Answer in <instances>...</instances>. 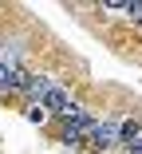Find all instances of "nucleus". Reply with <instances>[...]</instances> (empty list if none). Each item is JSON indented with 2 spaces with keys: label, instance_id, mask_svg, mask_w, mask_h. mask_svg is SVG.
I'll return each instance as SVG.
<instances>
[{
  "label": "nucleus",
  "instance_id": "4",
  "mask_svg": "<svg viewBox=\"0 0 142 154\" xmlns=\"http://www.w3.org/2000/svg\"><path fill=\"white\" fill-rule=\"evenodd\" d=\"M122 16H130V20L142 24V0H126V12H122Z\"/></svg>",
  "mask_w": 142,
  "mask_h": 154
},
{
  "label": "nucleus",
  "instance_id": "6",
  "mask_svg": "<svg viewBox=\"0 0 142 154\" xmlns=\"http://www.w3.org/2000/svg\"><path fill=\"white\" fill-rule=\"evenodd\" d=\"M126 150H130V154H142V134H138L134 142H126Z\"/></svg>",
  "mask_w": 142,
  "mask_h": 154
},
{
  "label": "nucleus",
  "instance_id": "3",
  "mask_svg": "<svg viewBox=\"0 0 142 154\" xmlns=\"http://www.w3.org/2000/svg\"><path fill=\"white\" fill-rule=\"evenodd\" d=\"M87 142H91L95 150L115 146V142H119V122H95V127H91V134H87Z\"/></svg>",
  "mask_w": 142,
  "mask_h": 154
},
{
  "label": "nucleus",
  "instance_id": "1",
  "mask_svg": "<svg viewBox=\"0 0 142 154\" xmlns=\"http://www.w3.org/2000/svg\"><path fill=\"white\" fill-rule=\"evenodd\" d=\"M24 91H28V95H36V99H40V107H47V111H55V115H63V119H75V115L83 111V107L67 95L63 87H55V83H51V79H44V75H32Z\"/></svg>",
  "mask_w": 142,
  "mask_h": 154
},
{
  "label": "nucleus",
  "instance_id": "5",
  "mask_svg": "<svg viewBox=\"0 0 142 154\" xmlns=\"http://www.w3.org/2000/svg\"><path fill=\"white\" fill-rule=\"evenodd\" d=\"M28 119H32V122H44V119H47V111L36 103V107H28Z\"/></svg>",
  "mask_w": 142,
  "mask_h": 154
},
{
  "label": "nucleus",
  "instance_id": "2",
  "mask_svg": "<svg viewBox=\"0 0 142 154\" xmlns=\"http://www.w3.org/2000/svg\"><path fill=\"white\" fill-rule=\"evenodd\" d=\"M28 79H32V75H28V71L16 63L8 51L0 55V91H24V87H28Z\"/></svg>",
  "mask_w": 142,
  "mask_h": 154
}]
</instances>
